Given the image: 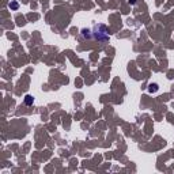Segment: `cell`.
Segmentation results:
<instances>
[{"label": "cell", "instance_id": "cell-4", "mask_svg": "<svg viewBox=\"0 0 174 174\" xmlns=\"http://www.w3.org/2000/svg\"><path fill=\"white\" fill-rule=\"evenodd\" d=\"M18 7H19V4H18L16 2H11L10 3V8L11 10H18Z\"/></svg>", "mask_w": 174, "mask_h": 174}, {"label": "cell", "instance_id": "cell-3", "mask_svg": "<svg viewBox=\"0 0 174 174\" xmlns=\"http://www.w3.org/2000/svg\"><path fill=\"white\" fill-rule=\"evenodd\" d=\"M34 103V98L31 95H26L25 97V105H27V106H30V105Z\"/></svg>", "mask_w": 174, "mask_h": 174}, {"label": "cell", "instance_id": "cell-1", "mask_svg": "<svg viewBox=\"0 0 174 174\" xmlns=\"http://www.w3.org/2000/svg\"><path fill=\"white\" fill-rule=\"evenodd\" d=\"M93 37L98 41H107L110 34H109V29L102 23H97L93 29Z\"/></svg>", "mask_w": 174, "mask_h": 174}, {"label": "cell", "instance_id": "cell-2", "mask_svg": "<svg viewBox=\"0 0 174 174\" xmlns=\"http://www.w3.org/2000/svg\"><path fill=\"white\" fill-rule=\"evenodd\" d=\"M158 89H159V86L157 83H150L148 84V93H157Z\"/></svg>", "mask_w": 174, "mask_h": 174}]
</instances>
